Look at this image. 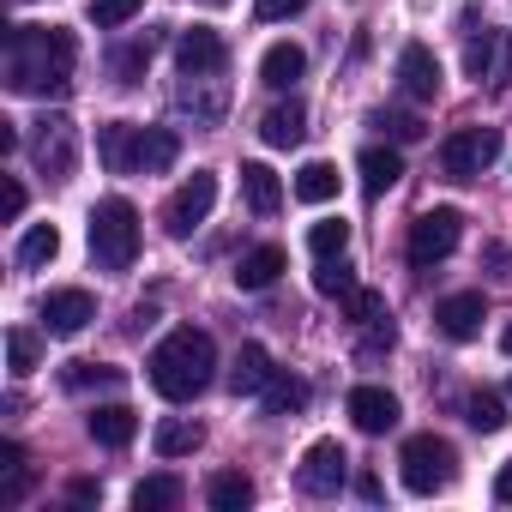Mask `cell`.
I'll return each instance as SVG.
<instances>
[{"mask_svg": "<svg viewBox=\"0 0 512 512\" xmlns=\"http://www.w3.org/2000/svg\"><path fill=\"white\" fill-rule=\"evenodd\" d=\"M494 500H500V506H512V458L494 470Z\"/></svg>", "mask_w": 512, "mask_h": 512, "instance_id": "cell-43", "label": "cell"}, {"mask_svg": "<svg viewBox=\"0 0 512 512\" xmlns=\"http://www.w3.org/2000/svg\"><path fill=\"white\" fill-rule=\"evenodd\" d=\"M314 290H320V296H338V302H344V296L356 290V278L344 272V260H320V272H314Z\"/></svg>", "mask_w": 512, "mask_h": 512, "instance_id": "cell-40", "label": "cell"}, {"mask_svg": "<svg viewBox=\"0 0 512 512\" xmlns=\"http://www.w3.org/2000/svg\"><path fill=\"white\" fill-rule=\"evenodd\" d=\"M175 67H181L187 79H211V73L229 67V49H223V37H217L211 25H193V31H181V43H175Z\"/></svg>", "mask_w": 512, "mask_h": 512, "instance_id": "cell-10", "label": "cell"}, {"mask_svg": "<svg viewBox=\"0 0 512 512\" xmlns=\"http://www.w3.org/2000/svg\"><path fill=\"white\" fill-rule=\"evenodd\" d=\"M187 500V488H181V476H169V470H157V476H145L139 488H133V512H175Z\"/></svg>", "mask_w": 512, "mask_h": 512, "instance_id": "cell-28", "label": "cell"}, {"mask_svg": "<svg viewBox=\"0 0 512 512\" xmlns=\"http://www.w3.org/2000/svg\"><path fill=\"white\" fill-rule=\"evenodd\" d=\"M398 476H404L410 494H440L458 476V446L440 440V434H410L404 452H398Z\"/></svg>", "mask_w": 512, "mask_h": 512, "instance_id": "cell-4", "label": "cell"}, {"mask_svg": "<svg viewBox=\"0 0 512 512\" xmlns=\"http://www.w3.org/2000/svg\"><path fill=\"white\" fill-rule=\"evenodd\" d=\"M302 73H308V55H302L296 43H272V49H266V61H260V79H266L272 91H290Z\"/></svg>", "mask_w": 512, "mask_h": 512, "instance_id": "cell-27", "label": "cell"}, {"mask_svg": "<svg viewBox=\"0 0 512 512\" xmlns=\"http://www.w3.org/2000/svg\"><path fill=\"white\" fill-rule=\"evenodd\" d=\"M97 157H103L109 175H133V163H139V127H133V121L97 127Z\"/></svg>", "mask_w": 512, "mask_h": 512, "instance_id": "cell-17", "label": "cell"}, {"mask_svg": "<svg viewBox=\"0 0 512 512\" xmlns=\"http://www.w3.org/2000/svg\"><path fill=\"white\" fill-rule=\"evenodd\" d=\"M7 362H13V374H19V380H25V374H37V362H43V350H37V338L13 326V332H7Z\"/></svg>", "mask_w": 512, "mask_h": 512, "instance_id": "cell-38", "label": "cell"}, {"mask_svg": "<svg viewBox=\"0 0 512 512\" xmlns=\"http://www.w3.org/2000/svg\"><path fill=\"white\" fill-rule=\"evenodd\" d=\"M61 380H67V392H91V386H121V368H109V362H67Z\"/></svg>", "mask_w": 512, "mask_h": 512, "instance_id": "cell-35", "label": "cell"}, {"mask_svg": "<svg viewBox=\"0 0 512 512\" xmlns=\"http://www.w3.org/2000/svg\"><path fill=\"white\" fill-rule=\"evenodd\" d=\"M31 157H37V169L49 175V181H67L73 175V121H61V115H49V121H37V139H31Z\"/></svg>", "mask_w": 512, "mask_h": 512, "instance_id": "cell-11", "label": "cell"}, {"mask_svg": "<svg viewBox=\"0 0 512 512\" xmlns=\"http://www.w3.org/2000/svg\"><path fill=\"white\" fill-rule=\"evenodd\" d=\"M464 73L482 85H494V91H506L512 85V31H482V37H470L464 43Z\"/></svg>", "mask_w": 512, "mask_h": 512, "instance_id": "cell-9", "label": "cell"}, {"mask_svg": "<svg viewBox=\"0 0 512 512\" xmlns=\"http://www.w3.org/2000/svg\"><path fill=\"white\" fill-rule=\"evenodd\" d=\"M506 392H512V380H506Z\"/></svg>", "mask_w": 512, "mask_h": 512, "instance_id": "cell-47", "label": "cell"}, {"mask_svg": "<svg viewBox=\"0 0 512 512\" xmlns=\"http://www.w3.org/2000/svg\"><path fill=\"white\" fill-rule=\"evenodd\" d=\"M296 199H302V205L338 199V169H332V163H302V169H296Z\"/></svg>", "mask_w": 512, "mask_h": 512, "instance_id": "cell-32", "label": "cell"}, {"mask_svg": "<svg viewBox=\"0 0 512 512\" xmlns=\"http://www.w3.org/2000/svg\"><path fill=\"white\" fill-rule=\"evenodd\" d=\"M344 410H350V422H356L362 434H392V428H398V398H392L386 386H356V392L344 398Z\"/></svg>", "mask_w": 512, "mask_h": 512, "instance_id": "cell-15", "label": "cell"}, {"mask_svg": "<svg viewBox=\"0 0 512 512\" xmlns=\"http://www.w3.org/2000/svg\"><path fill=\"white\" fill-rule=\"evenodd\" d=\"M151 446H157V458H193V452L205 446V428H199L193 416H169V422H157Z\"/></svg>", "mask_w": 512, "mask_h": 512, "instance_id": "cell-24", "label": "cell"}, {"mask_svg": "<svg viewBox=\"0 0 512 512\" xmlns=\"http://www.w3.org/2000/svg\"><path fill=\"white\" fill-rule=\"evenodd\" d=\"M500 350H506V356H512V326H506V332H500Z\"/></svg>", "mask_w": 512, "mask_h": 512, "instance_id": "cell-45", "label": "cell"}, {"mask_svg": "<svg viewBox=\"0 0 512 512\" xmlns=\"http://www.w3.org/2000/svg\"><path fill=\"white\" fill-rule=\"evenodd\" d=\"M272 374H278V368H272L266 344H241V350H235V362H229V392H235V398H260Z\"/></svg>", "mask_w": 512, "mask_h": 512, "instance_id": "cell-16", "label": "cell"}, {"mask_svg": "<svg viewBox=\"0 0 512 512\" xmlns=\"http://www.w3.org/2000/svg\"><path fill=\"white\" fill-rule=\"evenodd\" d=\"M91 320H97V296H91V290H49V296H43V332L79 338Z\"/></svg>", "mask_w": 512, "mask_h": 512, "instance_id": "cell-12", "label": "cell"}, {"mask_svg": "<svg viewBox=\"0 0 512 512\" xmlns=\"http://www.w3.org/2000/svg\"><path fill=\"white\" fill-rule=\"evenodd\" d=\"M368 127H380L392 145H410V139H422L428 127H422V115H410V109H374L368 115Z\"/></svg>", "mask_w": 512, "mask_h": 512, "instance_id": "cell-33", "label": "cell"}, {"mask_svg": "<svg viewBox=\"0 0 512 512\" xmlns=\"http://www.w3.org/2000/svg\"><path fill=\"white\" fill-rule=\"evenodd\" d=\"M211 205H217V175H211V169H193V175L169 193V205H163V229H169L175 241H187V235L211 217Z\"/></svg>", "mask_w": 512, "mask_h": 512, "instance_id": "cell-7", "label": "cell"}, {"mask_svg": "<svg viewBox=\"0 0 512 512\" xmlns=\"http://www.w3.org/2000/svg\"><path fill=\"white\" fill-rule=\"evenodd\" d=\"M482 320H488L482 290H458V296H446V302L434 308V326H440V338H452V344H470V338L482 332Z\"/></svg>", "mask_w": 512, "mask_h": 512, "instance_id": "cell-14", "label": "cell"}, {"mask_svg": "<svg viewBox=\"0 0 512 512\" xmlns=\"http://www.w3.org/2000/svg\"><path fill=\"white\" fill-rule=\"evenodd\" d=\"M458 241H464V217H458L452 205H434V211H422V217L410 223V241H404V253H410V266H416V272H428V266L452 260V253H458Z\"/></svg>", "mask_w": 512, "mask_h": 512, "instance_id": "cell-5", "label": "cell"}, {"mask_svg": "<svg viewBox=\"0 0 512 512\" xmlns=\"http://www.w3.org/2000/svg\"><path fill=\"white\" fill-rule=\"evenodd\" d=\"M85 235H91V260H97L103 272H127V266L139 260V211H133V199H121V193L97 199Z\"/></svg>", "mask_w": 512, "mask_h": 512, "instance_id": "cell-3", "label": "cell"}, {"mask_svg": "<svg viewBox=\"0 0 512 512\" xmlns=\"http://www.w3.org/2000/svg\"><path fill=\"white\" fill-rule=\"evenodd\" d=\"M284 266H290V253L266 241V247H253V253H241V266H235V284H241V290H272Z\"/></svg>", "mask_w": 512, "mask_h": 512, "instance_id": "cell-19", "label": "cell"}, {"mask_svg": "<svg viewBox=\"0 0 512 512\" xmlns=\"http://www.w3.org/2000/svg\"><path fill=\"white\" fill-rule=\"evenodd\" d=\"M500 157V127H458L446 145H440V175L446 181H476L488 175Z\"/></svg>", "mask_w": 512, "mask_h": 512, "instance_id": "cell-6", "label": "cell"}, {"mask_svg": "<svg viewBox=\"0 0 512 512\" xmlns=\"http://www.w3.org/2000/svg\"><path fill=\"white\" fill-rule=\"evenodd\" d=\"M31 494V464L19 440H0V506H19Z\"/></svg>", "mask_w": 512, "mask_h": 512, "instance_id": "cell-26", "label": "cell"}, {"mask_svg": "<svg viewBox=\"0 0 512 512\" xmlns=\"http://www.w3.org/2000/svg\"><path fill=\"white\" fill-rule=\"evenodd\" d=\"M79 67V37L61 25H13L7 31V55H0V73H7L13 97H61L73 85Z\"/></svg>", "mask_w": 512, "mask_h": 512, "instance_id": "cell-1", "label": "cell"}, {"mask_svg": "<svg viewBox=\"0 0 512 512\" xmlns=\"http://www.w3.org/2000/svg\"><path fill=\"white\" fill-rule=\"evenodd\" d=\"M308 247H314V260H344V247H350V223L344 217H326L308 229Z\"/></svg>", "mask_w": 512, "mask_h": 512, "instance_id": "cell-34", "label": "cell"}, {"mask_svg": "<svg viewBox=\"0 0 512 512\" xmlns=\"http://www.w3.org/2000/svg\"><path fill=\"white\" fill-rule=\"evenodd\" d=\"M241 199H247L253 217H272V211L284 205V181H278L266 163H241Z\"/></svg>", "mask_w": 512, "mask_h": 512, "instance_id": "cell-20", "label": "cell"}, {"mask_svg": "<svg viewBox=\"0 0 512 512\" xmlns=\"http://www.w3.org/2000/svg\"><path fill=\"white\" fill-rule=\"evenodd\" d=\"M55 253H61V229H55V223H31L25 241H19V266H25V272H43Z\"/></svg>", "mask_w": 512, "mask_h": 512, "instance_id": "cell-31", "label": "cell"}, {"mask_svg": "<svg viewBox=\"0 0 512 512\" xmlns=\"http://www.w3.org/2000/svg\"><path fill=\"white\" fill-rule=\"evenodd\" d=\"M302 133H308V109L290 97V103H278L266 121H260V139L272 145V151H290V145H302Z\"/></svg>", "mask_w": 512, "mask_h": 512, "instance_id": "cell-23", "label": "cell"}, {"mask_svg": "<svg viewBox=\"0 0 512 512\" xmlns=\"http://www.w3.org/2000/svg\"><path fill=\"white\" fill-rule=\"evenodd\" d=\"M344 314H350L356 326H380V320H392V308H386L380 290H350V296H344Z\"/></svg>", "mask_w": 512, "mask_h": 512, "instance_id": "cell-37", "label": "cell"}, {"mask_svg": "<svg viewBox=\"0 0 512 512\" xmlns=\"http://www.w3.org/2000/svg\"><path fill=\"white\" fill-rule=\"evenodd\" d=\"M0 217H7V223L25 217V187H19V181H7V193H0Z\"/></svg>", "mask_w": 512, "mask_h": 512, "instance_id": "cell-42", "label": "cell"}, {"mask_svg": "<svg viewBox=\"0 0 512 512\" xmlns=\"http://www.w3.org/2000/svg\"><path fill=\"white\" fill-rule=\"evenodd\" d=\"M260 404H266V416H296V410H308V380H296V374L278 368V374L266 380Z\"/></svg>", "mask_w": 512, "mask_h": 512, "instance_id": "cell-29", "label": "cell"}, {"mask_svg": "<svg viewBox=\"0 0 512 512\" xmlns=\"http://www.w3.org/2000/svg\"><path fill=\"white\" fill-rule=\"evenodd\" d=\"M199 7H229V0H199Z\"/></svg>", "mask_w": 512, "mask_h": 512, "instance_id": "cell-46", "label": "cell"}, {"mask_svg": "<svg viewBox=\"0 0 512 512\" xmlns=\"http://www.w3.org/2000/svg\"><path fill=\"white\" fill-rule=\"evenodd\" d=\"M85 428H91V440L97 446H109V452H121L133 434H139V416L127 410V404H97L91 416H85Z\"/></svg>", "mask_w": 512, "mask_h": 512, "instance_id": "cell-18", "label": "cell"}, {"mask_svg": "<svg viewBox=\"0 0 512 512\" xmlns=\"http://www.w3.org/2000/svg\"><path fill=\"white\" fill-rule=\"evenodd\" d=\"M464 416H470L476 434H494V428L506 422V404H500V392H470V398H464Z\"/></svg>", "mask_w": 512, "mask_h": 512, "instance_id": "cell-36", "label": "cell"}, {"mask_svg": "<svg viewBox=\"0 0 512 512\" xmlns=\"http://www.w3.org/2000/svg\"><path fill=\"white\" fill-rule=\"evenodd\" d=\"M205 500H211V512H241V506H253V482L241 470H217L205 482Z\"/></svg>", "mask_w": 512, "mask_h": 512, "instance_id": "cell-30", "label": "cell"}, {"mask_svg": "<svg viewBox=\"0 0 512 512\" xmlns=\"http://www.w3.org/2000/svg\"><path fill=\"white\" fill-rule=\"evenodd\" d=\"M139 7H145V0H91V25L97 31H121Z\"/></svg>", "mask_w": 512, "mask_h": 512, "instance_id": "cell-39", "label": "cell"}, {"mask_svg": "<svg viewBox=\"0 0 512 512\" xmlns=\"http://www.w3.org/2000/svg\"><path fill=\"white\" fill-rule=\"evenodd\" d=\"M344 476H350V452H344L338 440H314V446L302 452L296 488H302L308 500H332V494L344 488Z\"/></svg>", "mask_w": 512, "mask_h": 512, "instance_id": "cell-8", "label": "cell"}, {"mask_svg": "<svg viewBox=\"0 0 512 512\" xmlns=\"http://www.w3.org/2000/svg\"><path fill=\"white\" fill-rule=\"evenodd\" d=\"M19 145H25V139H19V127H13V121H0V157H13Z\"/></svg>", "mask_w": 512, "mask_h": 512, "instance_id": "cell-44", "label": "cell"}, {"mask_svg": "<svg viewBox=\"0 0 512 512\" xmlns=\"http://www.w3.org/2000/svg\"><path fill=\"white\" fill-rule=\"evenodd\" d=\"M302 7H308V0H260V7H253V13H260V19L272 25V19H296Z\"/></svg>", "mask_w": 512, "mask_h": 512, "instance_id": "cell-41", "label": "cell"}, {"mask_svg": "<svg viewBox=\"0 0 512 512\" xmlns=\"http://www.w3.org/2000/svg\"><path fill=\"white\" fill-rule=\"evenodd\" d=\"M356 169H362V187H368V199H380V193H392V187L404 181V157H398L392 145H368Z\"/></svg>", "mask_w": 512, "mask_h": 512, "instance_id": "cell-21", "label": "cell"}, {"mask_svg": "<svg viewBox=\"0 0 512 512\" xmlns=\"http://www.w3.org/2000/svg\"><path fill=\"white\" fill-rule=\"evenodd\" d=\"M398 91L410 103H434L440 97V61H434L428 43H404L398 49Z\"/></svg>", "mask_w": 512, "mask_h": 512, "instance_id": "cell-13", "label": "cell"}, {"mask_svg": "<svg viewBox=\"0 0 512 512\" xmlns=\"http://www.w3.org/2000/svg\"><path fill=\"white\" fill-rule=\"evenodd\" d=\"M175 157H181V139L169 127H139V163H133V175H163Z\"/></svg>", "mask_w": 512, "mask_h": 512, "instance_id": "cell-25", "label": "cell"}, {"mask_svg": "<svg viewBox=\"0 0 512 512\" xmlns=\"http://www.w3.org/2000/svg\"><path fill=\"white\" fill-rule=\"evenodd\" d=\"M145 368H151L157 398L187 404V398H199V392L217 380V344H211V332H199V326H175V332L151 350Z\"/></svg>", "mask_w": 512, "mask_h": 512, "instance_id": "cell-2", "label": "cell"}, {"mask_svg": "<svg viewBox=\"0 0 512 512\" xmlns=\"http://www.w3.org/2000/svg\"><path fill=\"white\" fill-rule=\"evenodd\" d=\"M151 55H157V31H139V37H127V43L109 55V73H115V85H139V79H145V67H151Z\"/></svg>", "mask_w": 512, "mask_h": 512, "instance_id": "cell-22", "label": "cell"}]
</instances>
